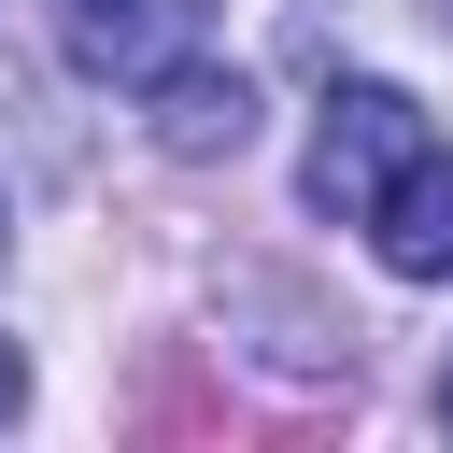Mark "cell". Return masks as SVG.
Wrapping results in <instances>:
<instances>
[{
  "instance_id": "obj_1",
  "label": "cell",
  "mask_w": 453,
  "mask_h": 453,
  "mask_svg": "<svg viewBox=\"0 0 453 453\" xmlns=\"http://www.w3.org/2000/svg\"><path fill=\"white\" fill-rule=\"evenodd\" d=\"M425 127H411V99L396 85H340L326 99V127H311V212H368L382 198V170L411 156Z\"/></svg>"
},
{
  "instance_id": "obj_2",
  "label": "cell",
  "mask_w": 453,
  "mask_h": 453,
  "mask_svg": "<svg viewBox=\"0 0 453 453\" xmlns=\"http://www.w3.org/2000/svg\"><path fill=\"white\" fill-rule=\"evenodd\" d=\"M57 42H71V71L156 85V71L198 57V0H57Z\"/></svg>"
},
{
  "instance_id": "obj_3",
  "label": "cell",
  "mask_w": 453,
  "mask_h": 453,
  "mask_svg": "<svg viewBox=\"0 0 453 453\" xmlns=\"http://www.w3.org/2000/svg\"><path fill=\"white\" fill-rule=\"evenodd\" d=\"M368 255H382L396 283H453V156H439V142H411V156L382 170V198H368Z\"/></svg>"
},
{
  "instance_id": "obj_4",
  "label": "cell",
  "mask_w": 453,
  "mask_h": 453,
  "mask_svg": "<svg viewBox=\"0 0 453 453\" xmlns=\"http://www.w3.org/2000/svg\"><path fill=\"white\" fill-rule=\"evenodd\" d=\"M156 142H170V156H241V142H255V85H241V71H198V57L156 71Z\"/></svg>"
},
{
  "instance_id": "obj_5",
  "label": "cell",
  "mask_w": 453,
  "mask_h": 453,
  "mask_svg": "<svg viewBox=\"0 0 453 453\" xmlns=\"http://www.w3.org/2000/svg\"><path fill=\"white\" fill-rule=\"evenodd\" d=\"M439 425H453V368H439Z\"/></svg>"
},
{
  "instance_id": "obj_6",
  "label": "cell",
  "mask_w": 453,
  "mask_h": 453,
  "mask_svg": "<svg viewBox=\"0 0 453 453\" xmlns=\"http://www.w3.org/2000/svg\"><path fill=\"white\" fill-rule=\"evenodd\" d=\"M0 411H14V354H0Z\"/></svg>"
},
{
  "instance_id": "obj_7",
  "label": "cell",
  "mask_w": 453,
  "mask_h": 453,
  "mask_svg": "<svg viewBox=\"0 0 453 453\" xmlns=\"http://www.w3.org/2000/svg\"><path fill=\"white\" fill-rule=\"evenodd\" d=\"M439 14H453V0H439Z\"/></svg>"
}]
</instances>
